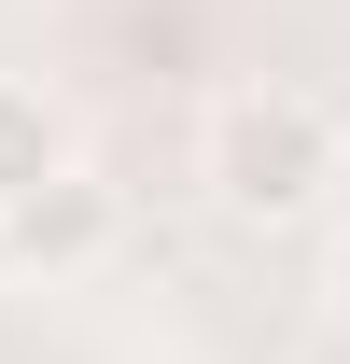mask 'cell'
I'll return each instance as SVG.
<instances>
[{"label": "cell", "mask_w": 350, "mask_h": 364, "mask_svg": "<svg viewBox=\"0 0 350 364\" xmlns=\"http://www.w3.org/2000/svg\"><path fill=\"white\" fill-rule=\"evenodd\" d=\"M196 182H211L224 225H308V210L350 182V127H336L308 85L253 70V85L211 98V127H196Z\"/></svg>", "instance_id": "cell-1"}, {"label": "cell", "mask_w": 350, "mask_h": 364, "mask_svg": "<svg viewBox=\"0 0 350 364\" xmlns=\"http://www.w3.org/2000/svg\"><path fill=\"white\" fill-rule=\"evenodd\" d=\"M43 168H70V112H56L43 85H14V70H0V210H14Z\"/></svg>", "instance_id": "cell-3"}, {"label": "cell", "mask_w": 350, "mask_h": 364, "mask_svg": "<svg viewBox=\"0 0 350 364\" xmlns=\"http://www.w3.org/2000/svg\"><path fill=\"white\" fill-rule=\"evenodd\" d=\"M112 225H127V210H112V182L70 154V168H43L14 210H0V252H14V267H43V280H70V267L112 252Z\"/></svg>", "instance_id": "cell-2"}, {"label": "cell", "mask_w": 350, "mask_h": 364, "mask_svg": "<svg viewBox=\"0 0 350 364\" xmlns=\"http://www.w3.org/2000/svg\"><path fill=\"white\" fill-rule=\"evenodd\" d=\"M322 309H336V336H350V238L322 252Z\"/></svg>", "instance_id": "cell-4"}]
</instances>
